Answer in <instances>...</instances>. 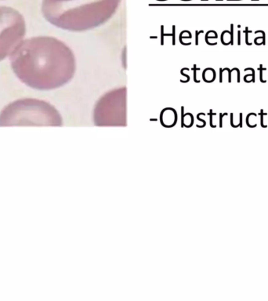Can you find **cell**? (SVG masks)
<instances>
[{
  "instance_id": "1",
  "label": "cell",
  "mask_w": 268,
  "mask_h": 301,
  "mask_svg": "<svg viewBox=\"0 0 268 301\" xmlns=\"http://www.w3.org/2000/svg\"><path fill=\"white\" fill-rule=\"evenodd\" d=\"M17 79L39 91L56 89L68 82L73 71L68 48L54 37L25 38L9 58Z\"/></svg>"
},
{
  "instance_id": "2",
  "label": "cell",
  "mask_w": 268,
  "mask_h": 301,
  "mask_svg": "<svg viewBox=\"0 0 268 301\" xmlns=\"http://www.w3.org/2000/svg\"><path fill=\"white\" fill-rule=\"evenodd\" d=\"M61 125L59 112L49 102L23 97L7 104L0 111V127L55 126Z\"/></svg>"
},
{
  "instance_id": "3",
  "label": "cell",
  "mask_w": 268,
  "mask_h": 301,
  "mask_svg": "<svg viewBox=\"0 0 268 301\" xmlns=\"http://www.w3.org/2000/svg\"><path fill=\"white\" fill-rule=\"evenodd\" d=\"M26 35L23 15L12 7L0 6V62L9 59Z\"/></svg>"
},
{
  "instance_id": "4",
  "label": "cell",
  "mask_w": 268,
  "mask_h": 301,
  "mask_svg": "<svg viewBox=\"0 0 268 301\" xmlns=\"http://www.w3.org/2000/svg\"><path fill=\"white\" fill-rule=\"evenodd\" d=\"M216 74L215 70L211 68H208L204 70L203 74H202V78H203L204 81L205 82L210 83L212 82L216 79Z\"/></svg>"
},
{
  "instance_id": "5",
  "label": "cell",
  "mask_w": 268,
  "mask_h": 301,
  "mask_svg": "<svg viewBox=\"0 0 268 301\" xmlns=\"http://www.w3.org/2000/svg\"><path fill=\"white\" fill-rule=\"evenodd\" d=\"M258 33H261L262 36L256 38V39H254V44H256V45H257V46H260V45L265 46V45H266V33H265L264 31H262V30H259V31L255 32V34H258Z\"/></svg>"
},
{
  "instance_id": "6",
  "label": "cell",
  "mask_w": 268,
  "mask_h": 301,
  "mask_svg": "<svg viewBox=\"0 0 268 301\" xmlns=\"http://www.w3.org/2000/svg\"><path fill=\"white\" fill-rule=\"evenodd\" d=\"M223 70L228 72V82H229V83L231 82V73L232 72H234V71H236L237 74H238V75H237V82H238V83L240 82V70H239L238 68H235L233 69H230L228 68H223Z\"/></svg>"
},
{
  "instance_id": "7",
  "label": "cell",
  "mask_w": 268,
  "mask_h": 301,
  "mask_svg": "<svg viewBox=\"0 0 268 301\" xmlns=\"http://www.w3.org/2000/svg\"><path fill=\"white\" fill-rule=\"evenodd\" d=\"M243 32L245 33V43H246V45H247V46H252V42H249V34L252 33V32H251V31H249V28H248V27H246V28H245V30Z\"/></svg>"
},
{
  "instance_id": "8",
  "label": "cell",
  "mask_w": 268,
  "mask_h": 301,
  "mask_svg": "<svg viewBox=\"0 0 268 301\" xmlns=\"http://www.w3.org/2000/svg\"><path fill=\"white\" fill-rule=\"evenodd\" d=\"M265 70H266V68H263V64L259 65V80H260V82H261L262 83H266V81L263 79V71H265Z\"/></svg>"
},
{
  "instance_id": "9",
  "label": "cell",
  "mask_w": 268,
  "mask_h": 301,
  "mask_svg": "<svg viewBox=\"0 0 268 301\" xmlns=\"http://www.w3.org/2000/svg\"><path fill=\"white\" fill-rule=\"evenodd\" d=\"M231 45L233 46L234 45V25L231 24Z\"/></svg>"
},
{
  "instance_id": "10",
  "label": "cell",
  "mask_w": 268,
  "mask_h": 301,
  "mask_svg": "<svg viewBox=\"0 0 268 301\" xmlns=\"http://www.w3.org/2000/svg\"><path fill=\"white\" fill-rule=\"evenodd\" d=\"M260 117H261V126H262V127H266V126H264L263 125V115H266V113H263V109H261L260 110Z\"/></svg>"
},
{
  "instance_id": "11",
  "label": "cell",
  "mask_w": 268,
  "mask_h": 301,
  "mask_svg": "<svg viewBox=\"0 0 268 301\" xmlns=\"http://www.w3.org/2000/svg\"><path fill=\"white\" fill-rule=\"evenodd\" d=\"M241 34H242V32L241 31H238V45L240 46L241 45Z\"/></svg>"
},
{
  "instance_id": "12",
  "label": "cell",
  "mask_w": 268,
  "mask_h": 301,
  "mask_svg": "<svg viewBox=\"0 0 268 301\" xmlns=\"http://www.w3.org/2000/svg\"><path fill=\"white\" fill-rule=\"evenodd\" d=\"M203 32V31H200V32H196V45H198V35H199L200 33H202Z\"/></svg>"
},
{
  "instance_id": "13",
  "label": "cell",
  "mask_w": 268,
  "mask_h": 301,
  "mask_svg": "<svg viewBox=\"0 0 268 301\" xmlns=\"http://www.w3.org/2000/svg\"><path fill=\"white\" fill-rule=\"evenodd\" d=\"M227 1H242V0H227Z\"/></svg>"
},
{
  "instance_id": "14",
  "label": "cell",
  "mask_w": 268,
  "mask_h": 301,
  "mask_svg": "<svg viewBox=\"0 0 268 301\" xmlns=\"http://www.w3.org/2000/svg\"><path fill=\"white\" fill-rule=\"evenodd\" d=\"M202 1H208V0H202ZM216 1H223V0H216Z\"/></svg>"
},
{
  "instance_id": "15",
  "label": "cell",
  "mask_w": 268,
  "mask_h": 301,
  "mask_svg": "<svg viewBox=\"0 0 268 301\" xmlns=\"http://www.w3.org/2000/svg\"><path fill=\"white\" fill-rule=\"evenodd\" d=\"M252 1H259V0H252Z\"/></svg>"
}]
</instances>
